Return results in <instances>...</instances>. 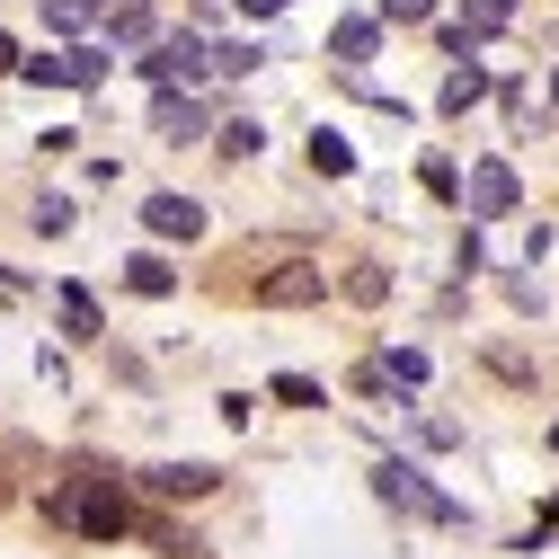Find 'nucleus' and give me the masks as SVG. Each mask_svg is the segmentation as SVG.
<instances>
[{
  "label": "nucleus",
  "instance_id": "obj_23",
  "mask_svg": "<svg viewBox=\"0 0 559 559\" xmlns=\"http://www.w3.org/2000/svg\"><path fill=\"white\" fill-rule=\"evenodd\" d=\"M382 19H400V27H417V19H436V0H382Z\"/></svg>",
  "mask_w": 559,
  "mask_h": 559
},
{
  "label": "nucleus",
  "instance_id": "obj_13",
  "mask_svg": "<svg viewBox=\"0 0 559 559\" xmlns=\"http://www.w3.org/2000/svg\"><path fill=\"white\" fill-rule=\"evenodd\" d=\"M311 169H329V178H337V169H356V152H346V133H329V124L311 133Z\"/></svg>",
  "mask_w": 559,
  "mask_h": 559
},
{
  "label": "nucleus",
  "instance_id": "obj_22",
  "mask_svg": "<svg viewBox=\"0 0 559 559\" xmlns=\"http://www.w3.org/2000/svg\"><path fill=\"white\" fill-rule=\"evenodd\" d=\"M507 19H515V0H471V36L479 27H507Z\"/></svg>",
  "mask_w": 559,
  "mask_h": 559
},
{
  "label": "nucleus",
  "instance_id": "obj_17",
  "mask_svg": "<svg viewBox=\"0 0 559 559\" xmlns=\"http://www.w3.org/2000/svg\"><path fill=\"white\" fill-rule=\"evenodd\" d=\"M223 152H231V160H249V152H266V124H249V116H231V133H223Z\"/></svg>",
  "mask_w": 559,
  "mask_h": 559
},
{
  "label": "nucleus",
  "instance_id": "obj_3",
  "mask_svg": "<svg viewBox=\"0 0 559 559\" xmlns=\"http://www.w3.org/2000/svg\"><path fill=\"white\" fill-rule=\"evenodd\" d=\"M373 488H382L391 507L427 515V524H462V507H453V498H436V488H427V471H408V462H382V471H373Z\"/></svg>",
  "mask_w": 559,
  "mask_h": 559
},
{
  "label": "nucleus",
  "instance_id": "obj_5",
  "mask_svg": "<svg viewBox=\"0 0 559 559\" xmlns=\"http://www.w3.org/2000/svg\"><path fill=\"white\" fill-rule=\"evenodd\" d=\"M320 294H329V266H302V258L275 266V275H258V302L266 311H311Z\"/></svg>",
  "mask_w": 559,
  "mask_h": 559
},
{
  "label": "nucleus",
  "instance_id": "obj_25",
  "mask_svg": "<svg viewBox=\"0 0 559 559\" xmlns=\"http://www.w3.org/2000/svg\"><path fill=\"white\" fill-rule=\"evenodd\" d=\"M0 72H19V45H10V36H0Z\"/></svg>",
  "mask_w": 559,
  "mask_h": 559
},
{
  "label": "nucleus",
  "instance_id": "obj_27",
  "mask_svg": "<svg viewBox=\"0 0 559 559\" xmlns=\"http://www.w3.org/2000/svg\"><path fill=\"white\" fill-rule=\"evenodd\" d=\"M178 559H204V550H195V542H187V550H178Z\"/></svg>",
  "mask_w": 559,
  "mask_h": 559
},
{
  "label": "nucleus",
  "instance_id": "obj_24",
  "mask_svg": "<svg viewBox=\"0 0 559 559\" xmlns=\"http://www.w3.org/2000/svg\"><path fill=\"white\" fill-rule=\"evenodd\" d=\"M240 10H249V19H275V10H285V0H240Z\"/></svg>",
  "mask_w": 559,
  "mask_h": 559
},
{
  "label": "nucleus",
  "instance_id": "obj_7",
  "mask_svg": "<svg viewBox=\"0 0 559 559\" xmlns=\"http://www.w3.org/2000/svg\"><path fill=\"white\" fill-rule=\"evenodd\" d=\"M462 204H471L479 223H488V214H515V169H507V160H479L471 187H462Z\"/></svg>",
  "mask_w": 559,
  "mask_h": 559
},
{
  "label": "nucleus",
  "instance_id": "obj_8",
  "mask_svg": "<svg viewBox=\"0 0 559 559\" xmlns=\"http://www.w3.org/2000/svg\"><path fill=\"white\" fill-rule=\"evenodd\" d=\"M143 223H152L160 240H195V231H204V204H195V195H143Z\"/></svg>",
  "mask_w": 559,
  "mask_h": 559
},
{
  "label": "nucleus",
  "instance_id": "obj_14",
  "mask_svg": "<svg viewBox=\"0 0 559 559\" xmlns=\"http://www.w3.org/2000/svg\"><path fill=\"white\" fill-rule=\"evenodd\" d=\"M124 285H133V294H169V285H178V275H169V266H160V258L143 249V258H133V266H124Z\"/></svg>",
  "mask_w": 559,
  "mask_h": 559
},
{
  "label": "nucleus",
  "instance_id": "obj_15",
  "mask_svg": "<svg viewBox=\"0 0 559 559\" xmlns=\"http://www.w3.org/2000/svg\"><path fill=\"white\" fill-rule=\"evenodd\" d=\"M417 178H427L436 195H453V204H462V187H471V178H462V169H453L444 152H427V160H417Z\"/></svg>",
  "mask_w": 559,
  "mask_h": 559
},
{
  "label": "nucleus",
  "instance_id": "obj_20",
  "mask_svg": "<svg viewBox=\"0 0 559 559\" xmlns=\"http://www.w3.org/2000/svg\"><path fill=\"white\" fill-rule=\"evenodd\" d=\"M382 294H391L382 266H356V275H346V302H382Z\"/></svg>",
  "mask_w": 559,
  "mask_h": 559
},
{
  "label": "nucleus",
  "instance_id": "obj_11",
  "mask_svg": "<svg viewBox=\"0 0 559 559\" xmlns=\"http://www.w3.org/2000/svg\"><path fill=\"white\" fill-rule=\"evenodd\" d=\"M53 320H62V337H98V302H90L81 285H62V294H53Z\"/></svg>",
  "mask_w": 559,
  "mask_h": 559
},
{
  "label": "nucleus",
  "instance_id": "obj_21",
  "mask_svg": "<svg viewBox=\"0 0 559 559\" xmlns=\"http://www.w3.org/2000/svg\"><path fill=\"white\" fill-rule=\"evenodd\" d=\"M382 373H391V382H427V356H417V346H391Z\"/></svg>",
  "mask_w": 559,
  "mask_h": 559
},
{
  "label": "nucleus",
  "instance_id": "obj_1",
  "mask_svg": "<svg viewBox=\"0 0 559 559\" xmlns=\"http://www.w3.org/2000/svg\"><path fill=\"white\" fill-rule=\"evenodd\" d=\"M45 515H53V524H72V533H98V542H116V533L133 524V507H124V488H116V479H62L53 498H45Z\"/></svg>",
  "mask_w": 559,
  "mask_h": 559
},
{
  "label": "nucleus",
  "instance_id": "obj_10",
  "mask_svg": "<svg viewBox=\"0 0 559 559\" xmlns=\"http://www.w3.org/2000/svg\"><path fill=\"white\" fill-rule=\"evenodd\" d=\"M373 45H382V27H373V19H337V36H329V53L346 62V72H356V62H373Z\"/></svg>",
  "mask_w": 559,
  "mask_h": 559
},
{
  "label": "nucleus",
  "instance_id": "obj_19",
  "mask_svg": "<svg viewBox=\"0 0 559 559\" xmlns=\"http://www.w3.org/2000/svg\"><path fill=\"white\" fill-rule=\"evenodd\" d=\"M98 0H45V27H90Z\"/></svg>",
  "mask_w": 559,
  "mask_h": 559
},
{
  "label": "nucleus",
  "instance_id": "obj_18",
  "mask_svg": "<svg viewBox=\"0 0 559 559\" xmlns=\"http://www.w3.org/2000/svg\"><path fill=\"white\" fill-rule=\"evenodd\" d=\"M275 400H285V408H320L329 391H320V382H302V373H275Z\"/></svg>",
  "mask_w": 559,
  "mask_h": 559
},
{
  "label": "nucleus",
  "instance_id": "obj_26",
  "mask_svg": "<svg viewBox=\"0 0 559 559\" xmlns=\"http://www.w3.org/2000/svg\"><path fill=\"white\" fill-rule=\"evenodd\" d=\"M550 107H559V72H550Z\"/></svg>",
  "mask_w": 559,
  "mask_h": 559
},
{
  "label": "nucleus",
  "instance_id": "obj_12",
  "mask_svg": "<svg viewBox=\"0 0 559 559\" xmlns=\"http://www.w3.org/2000/svg\"><path fill=\"white\" fill-rule=\"evenodd\" d=\"M488 98V72L479 62H453V81H444V116H462V107H479Z\"/></svg>",
  "mask_w": 559,
  "mask_h": 559
},
{
  "label": "nucleus",
  "instance_id": "obj_16",
  "mask_svg": "<svg viewBox=\"0 0 559 559\" xmlns=\"http://www.w3.org/2000/svg\"><path fill=\"white\" fill-rule=\"evenodd\" d=\"M116 45H152V10H143V0H124V10H116Z\"/></svg>",
  "mask_w": 559,
  "mask_h": 559
},
{
  "label": "nucleus",
  "instance_id": "obj_9",
  "mask_svg": "<svg viewBox=\"0 0 559 559\" xmlns=\"http://www.w3.org/2000/svg\"><path fill=\"white\" fill-rule=\"evenodd\" d=\"M152 133H169V143H195V133H204V107H195V98H178V90H160Z\"/></svg>",
  "mask_w": 559,
  "mask_h": 559
},
{
  "label": "nucleus",
  "instance_id": "obj_2",
  "mask_svg": "<svg viewBox=\"0 0 559 559\" xmlns=\"http://www.w3.org/2000/svg\"><path fill=\"white\" fill-rule=\"evenodd\" d=\"M19 81H36V90H98V81H107V53H98V45H72V53H27V62H19Z\"/></svg>",
  "mask_w": 559,
  "mask_h": 559
},
{
  "label": "nucleus",
  "instance_id": "obj_28",
  "mask_svg": "<svg viewBox=\"0 0 559 559\" xmlns=\"http://www.w3.org/2000/svg\"><path fill=\"white\" fill-rule=\"evenodd\" d=\"M550 453H559V427H550Z\"/></svg>",
  "mask_w": 559,
  "mask_h": 559
},
{
  "label": "nucleus",
  "instance_id": "obj_6",
  "mask_svg": "<svg viewBox=\"0 0 559 559\" xmlns=\"http://www.w3.org/2000/svg\"><path fill=\"white\" fill-rule=\"evenodd\" d=\"M143 488H152V498H169V507H187V498H214L223 471H214V462H160V471H143Z\"/></svg>",
  "mask_w": 559,
  "mask_h": 559
},
{
  "label": "nucleus",
  "instance_id": "obj_4",
  "mask_svg": "<svg viewBox=\"0 0 559 559\" xmlns=\"http://www.w3.org/2000/svg\"><path fill=\"white\" fill-rule=\"evenodd\" d=\"M143 72H152V81H160V90H178V81H187V90H195V81H204V72H214V45H204V36H160V45H152V53H143Z\"/></svg>",
  "mask_w": 559,
  "mask_h": 559
}]
</instances>
